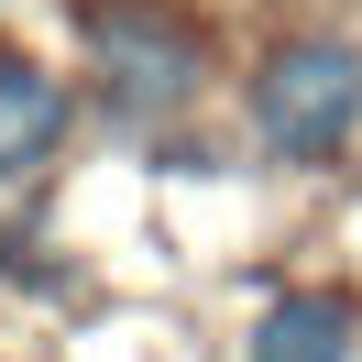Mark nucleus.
I'll list each match as a JSON object with an SVG mask.
<instances>
[{
    "label": "nucleus",
    "mask_w": 362,
    "mask_h": 362,
    "mask_svg": "<svg viewBox=\"0 0 362 362\" xmlns=\"http://www.w3.org/2000/svg\"><path fill=\"white\" fill-rule=\"evenodd\" d=\"M252 132L274 165H329L362 132V45L340 33H296L252 66Z\"/></svg>",
    "instance_id": "1"
},
{
    "label": "nucleus",
    "mask_w": 362,
    "mask_h": 362,
    "mask_svg": "<svg viewBox=\"0 0 362 362\" xmlns=\"http://www.w3.org/2000/svg\"><path fill=\"white\" fill-rule=\"evenodd\" d=\"M77 23H88V55H99V99H110L121 121H165V110L198 99L209 33L187 23L176 0H88Z\"/></svg>",
    "instance_id": "2"
},
{
    "label": "nucleus",
    "mask_w": 362,
    "mask_h": 362,
    "mask_svg": "<svg viewBox=\"0 0 362 362\" xmlns=\"http://www.w3.org/2000/svg\"><path fill=\"white\" fill-rule=\"evenodd\" d=\"M351 351H362V318H351V296H329V286L274 296V308L252 318V340H242V362H351Z\"/></svg>",
    "instance_id": "3"
},
{
    "label": "nucleus",
    "mask_w": 362,
    "mask_h": 362,
    "mask_svg": "<svg viewBox=\"0 0 362 362\" xmlns=\"http://www.w3.org/2000/svg\"><path fill=\"white\" fill-rule=\"evenodd\" d=\"M55 132H66V77H45L33 55H0V187L45 165Z\"/></svg>",
    "instance_id": "4"
}]
</instances>
